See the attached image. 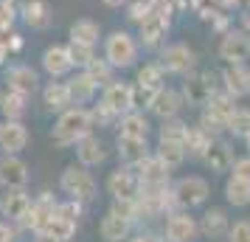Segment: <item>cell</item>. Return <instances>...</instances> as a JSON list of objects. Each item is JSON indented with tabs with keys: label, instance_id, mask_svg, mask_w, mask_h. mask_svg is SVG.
I'll use <instances>...</instances> for the list:
<instances>
[{
	"label": "cell",
	"instance_id": "cb8c5ba5",
	"mask_svg": "<svg viewBox=\"0 0 250 242\" xmlns=\"http://www.w3.org/2000/svg\"><path fill=\"white\" fill-rule=\"evenodd\" d=\"M42 68H45L51 76H65V73L73 68V59H70L68 45H51V48H45V54H42Z\"/></svg>",
	"mask_w": 250,
	"mask_h": 242
},
{
	"label": "cell",
	"instance_id": "7a4b0ae2",
	"mask_svg": "<svg viewBox=\"0 0 250 242\" xmlns=\"http://www.w3.org/2000/svg\"><path fill=\"white\" fill-rule=\"evenodd\" d=\"M87 132H93L90 110H84V107H68V110L59 113V121H57V127H54V132H51V141L57 147H70L79 138H84Z\"/></svg>",
	"mask_w": 250,
	"mask_h": 242
},
{
	"label": "cell",
	"instance_id": "7402d4cb",
	"mask_svg": "<svg viewBox=\"0 0 250 242\" xmlns=\"http://www.w3.org/2000/svg\"><path fill=\"white\" fill-rule=\"evenodd\" d=\"M228 228H230V220H228L225 208H208L200 220V237L205 240H222L228 237Z\"/></svg>",
	"mask_w": 250,
	"mask_h": 242
},
{
	"label": "cell",
	"instance_id": "52a82bcc",
	"mask_svg": "<svg viewBox=\"0 0 250 242\" xmlns=\"http://www.w3.org/2000/svg\"><path fill=\"white\" fill-rule=\"evenodd\" d=\"M166 242H197L200 240V222L188 214V211H171L166 220V231H163Z\"/></svg>",
	"mask_w": 250,
	"mask_h": 242
},
{
	"label": "cell",
	"instance_id": "7bdbcfd3",
	"mask_svg": "<svg viewBox=\"0 0 250 242\" xmlns=\"http://www.w3.org/2000/svg\"><path fill=\"white\" fill-rule=\"evenodd\" d=\"M228 242H250V220H236L228 228Z\"/></svg>",
	"mask_w": 250,
	"mask_h": 242
},
{
	"label": "cell",
	"instance_id": "30bf717a",
	"mask_svg": "<svg viewBox=\"0 0 250 242\" xmlns=\"http://www.w3.org/2000/svg\"><path fill=\"white\" fill-rule=\"evenodd\" d=\"M183 102L191 104V107H205L208 99L214 96V85H211V76L208 73H186V82H183Z\"/></svg>",
	"mask_w": 250,
	"mask_h": 242
},
{
	"label": "cell",
	"instance_id": "7dc6e473",
	"mask_svg": "<svg viewBox=\"0 0 250 242\" xmlns=\"http://www.w3.org/2000/svg\"><path fill=\"white\" fill-rule=\"evenodd\" d=\"M149 12H152V6H149V3H141V0H138L135 6L129 9V17H132V20H138V23H141V20H144V17H146Z\"/></svg>",
	"mask_w": 250,
	"mask_h": 242
},
{
	"label": "cell",
	"instance_id": "d6986e66",
	"mask_svg": "<svg viewBox=\"0 0 250 242\" xmlns=\"http://www.w3.org/2000/svg\"><path fill=\"white\" fill-rule=\"evenodd\" d=\"M25 144H28V130L23 121H3L0 124V150L3 152L17 155L20 150H25Z\"/></svg>",
	"mask_w": 250,
	"mask_h": 242
},
{
	"label": "cell",
	"instance_id": "8992f818",
	"mask_svg": "<svg viewBox=\"0 0 250 242\" xmlns=\"http://www.w3.org/2000/svg\"><path fill=\"white\" fill-rule=\"evenodd\" d=\"M107 192L113 195V200L135 203L138 195H141V180H138L135 169H129V166H118L115 172H110V177H107Z\"/></svg>",
	"mask_w": 250,
	"mask_h": 242
},
{
	"label": "cell",
	"instance_id": "816d5d0a",
	"mask_svg": "<svg viewBox=\"0 0 250 242\" xmlns=\"http://www.w3.org/2000/svg\"><path fill=\"white\" fill-rule=\"evenodd\" d=\"M245 144H248V150H250V135H248V138H245Z\"/></svg>",
	"mask_w": 250,
	"mask_h": 242
},
{
	"label": "cell",
	"instance_id": "5bb4252c",
	"mask_svg": "<svg viewBox=\"0 0 250 242\" xmlns=\"http://www.w3.org/2000/svg\"><path fill=\"white\" fill-rule=\"evenodd\" d=\"M102 107L110 110L115 118H121L124 113L132 110V96H129V85L124 82H110L104 88V96H102Z\"/></svg>",
	"mask_w": 250,
	"mask_h": 242
},
{
	"label": "cell",
	"instance_id": "83f0119b",
	"mask_svg": "<svg viewBox=\"0 0 250 242\" xmlns=\"http://www.w3.org/2000/svg\"><path fill=\"white\" fill-rule=\"evenodd\" d=\"M208 144H211V135L205 132L200 124H194V127L186 130V138H183V147H186V155L188 158H200L203 161L205 150H208Z\"/></svg>",
	"mask_w": 250,
	"mask_h": 242
},
{
	"label": "cell",
	"instance_id": "9c48e42d",
	"mask_svg": "<svg viewBox=\"0 0 250 242\" xmlns=\"http://www.w3.org/2000/svg\"><path fill=\"white\" fill-rule=\"evenodd\" d=\"M28 208H31V197L25 189H3V195H0V217L3 220L20 225L28 214Z\"/></svg>",
	"mask_w": 250,
	"mask_h": 242
},
{
	"label": "cell",
	"instance_id": "44dd1931",
	"mask_svg": "<svg viewBox=\"0 0 250 242\" xmlns=\"http://www.w3.org/2000/svg\"><path fill=\"white\" fill-rule=\"evenodd\" d=\"M76 158H79L82 166H99V163H104V158H107V150H104V141L96 138L93 132H87L84 138L76 141Z\"/></svg>",
	"mask_w": 250,
	"mask_h": 242
},
{
	"label": "cell",
	"instance_id": "ab89813d",
	"mask_svg": "<svg viewBox=\"0 0 250 242\" xmlns=\"http://www.w3.org/2000/svg\"><path fill=\"white\" fill-rule=\"evenodd\" d=\"M155 88H146V85H132L129 88V96H132V110H141V107H149L152 104V99H155Z\"/></svg>",
	"mask_w": 250,
	"mask_h": 242
},
{
	"label": "cell",
	"instance_id": "f1b7e54d",
	"mask_svg": "<svg viewBox=\"0 0 250 242\" xmlns=\"http://www.w3.org/2000/svg\"><path fill=\"white\" fill-rule=\"evenodd\" d=\"M155 158L166 163L169 169L174 166H180L186 161V147H183V141H169V138H158V150H155Z\"/></svg>",
	"mask_w": 250,
	"mask_h": 242
},
{
	"label": "cell",
	"instance_id": "2e32d148",
	"mask_svg": "<svg viewBox=\"0 0 250 242\" xmlns=\"http://www.w3.org/2000/svg\"><path fill=\"white\" fill-rule=\"evenodd\" d=\"M135 175H138V180H141V189L169 186V166L160 161V158H155V155H149L144 163H138Z\"/></svg>",
	"mask_w": 250,
	"mask_h": 242
},
{
	"label": "cell",
	"instance_id": "e575fe53",
	"mask_svg": "<svg viewBox=\"0 0 250 242\" xmlns=\"http://www.w3.org/2000/svg\"><path fill=\"white\" fill-rule=\"evenodd\" d=\"M225 200L236 208L250 206V183L242 180V177H236V175H230L228 183H225Z\"/></svg>",
	"mask_w": 250,
	"mask_h": 242
},
{
	"label": "cell",
	"instance_id": "8d00e7d4",
	"mask_svg": "<svg viewBox=\"0 0 250 242\" xmlns=\"http://www.w3.org/2000/svg\"><path fill=\"white\" fill-rule=\"evenodd\" d=\"M225 130L233 138H248L250 135V110L248 107H236V110L230 113V118H228Z\"/></svg>",
	"mask_w": 250,
	"mask_h": 242
},
{
	"label": "cell",
	"instance_id": "ba28073f",
	"mask_svg": "<svg viewBox=\"0 0 250 242\" xmlns=\"http://www.w3.org/2000/svg\"><path fill=\"white\" fill-rule=\"evenodd\" d=\"M194 65H197V54H194V48H188L186 43H174L163 51V57H160V68L169 70V73H191Z\"/></svg>",
	"mask_w": 250,
	"mask_h": 242
},
{
	"label": "cell",
	"instance_id": "3957f363",
	"mask_svg": "<svg viewBox=\"0 0 250 242\" xmlns=\"http://www.w3.org/2000/svg\"><path fill=\"white\" fill-rule=\"evenodd\" d=\"M59 189L68 195V200H76L82 206L93 203L96 195H99V186L93 180V175L87 172V166H82V163L79 166H76V163L65 166V172L59 177Z\"/></svg>",
	"mask_w": 250,
	"mask_h": 242
},
{
	"label": "cell",
	"instance_id": "4dcf8cb0",
	"mask_svg": "<svg viewBox=\"0 0 250 242\" xmlns=\"http://www.w3.org/2000/svg\"><path fill=\"white\" fill-rule=\"evenodd\" d=\"M121 135H129V138H146L149 135V118L138 110H129V113L121 115Z\"/></svg>",
	"mask_w": 250,
	"mask_h": 242
},
{
	"label": "cell",
	"instance_id": "f5cc1de1",
	"mask_svg": "<svg viewBox=\"0 0 250 242\" xmlns=\"http://www.w3.org/2000/svg\"><path fill=\"white\" fill-rule=\"evenodd\" d=\"M0 99H3V93H0Z\"/></svg>",
	"mask_w": 250,
	"mask_h": 242
},
{
	"label": "cell",
	"instance_id": "681fc988",
	"mask_svg": "<svg viewBox=\"0 0 250 242\" xmlns=\"http://www.w3.org/2000/svg\"><path fill=\"white\" fill-rule=\"evenodd\" d=\"M104 6H110V9H118V6H124L126 0H102Z\"/></svg>",
	"mask_w": 250,
	"mask_h": 242
},
{
	"label": "cell",
	"instance_id": "9a60e30c",
	"mask_svg": "<svg viewBox=\"0 0 250 242\" xmlns=\"http://www.w3.org/2000/svg\"><path fill=\"white\" fill-rule=\"evenodd\" d=\"M233 161H236V158H233V147L222 138H211V144H208V150H205V155H203L205 166H208L211 172L222 175L233 166Z\"/></svg>",
	"mask_w": 250,
	"mask_h": 242
},
{
	"label": "cell",
	"instance_id": "d590c367",
	"mask_svg": "<svg viewBox=\"0 0 250 242\" xmlns=\"http://www.w3.org/2000/svg\"><path fill=\"white\" fill-rule=\"evenodd\" d=\"M70 43H82V45H96L99 43V25L93 20H76L70 25Z\"/></svg>",
	"mask_w": 250,
	"mask_h": 242
},
{
	"label": "cell",
	"instance_id": "4fadbf2b",
	"mask_svg": "<svg viewBox=\"0 0 250 242\" xmlns=\"http://www.w3.org/2000/svg\"><path fill=\"white\" fill-rule=\"evenodd\" d=\"M57 200L51 197V192H42V195L37 197V200H31V208H28V214H25V220L20 222L23 228H28V231H42L45 228V222L51 220V214L57 211Z\"/></svg>",
	"mask_w": 250,
	"mask_h": 242
},
{
	"label": "cell",
	"instance_id": "bcb514c9",
	"mask_svg": "<svg viewBox=\"0 0 250 242\" xmlns=\"http://www.w3.org/2000/svg\"><path fill=\"white\" fill-rule=\"evenodd\" d=\"M230 169H233V175H236V177H242V180H248V183H250V155H248V158H239V161H233V166H230Z\"/></svg>",
	"mask_w": 250,
	"mask_h": 242
},
{
	"label": "cell",
	"instance_id": "603a6c76",
	"mask_svg": "<svg viewBox=\"0 0 250 242\" xmlns=\"http://www.w3.org/2000/svg\"><path fill=\"white\" fill-rule=\"evenodd\" d=\"M166 28H169V17L163 12H152L141 20V43L144 45H158L160 40L166 37Z\"/></svg>",
	"mask_w": 250,
	"mask_h": 242
},
{
	"label": "cell",
	"instance_id": "b9f144b4",
	"mask_svg": "<svg viewBox=\"0 0 250 242\" xmlns=\"http://www.w3.org/2000/svg\"><path fill=\"white\" fill-rule=\"evenodd\" d=\"M70 51V59H73V65H82V68H87L93 59V45H82V43H70L68 45Z\"/></svg>",
	"mask_w": 250,
	"mask_h": 242
},
{
	"label": "cell",
	"instance_id": "c3c4849f",
	"mask_svg": "<svg viewBox=\"0 0 250 242\" xmlns=\"http://www.w3.org/2000/svg\"><path fill=\"white\" fill-rule=\"evenodd\" d=\"M34 242H62V240L51 237V234H45V231H37V234H34Z\"/></svg>",
	"mask_w": 250,
	"mask_h": 242
},
{
	"label": "cell",
	"instance_id": "1f68e13d",
	"mask_svg": "<svg viewBox=\"0 0 250 242\" xmlns=\"http://www.w3.org/2000/svg\"><path fill=\"white\" fill-rule=\"evenodd\" d=\"M76 225H79V222H73V220H68L65 214L54 211L42 231L51 234V237H57V240H62V242H70V240H73V234H76Z\"/></svg>",
	"mask_w": 250,
	"mask_h": 242
},
{
	"label": "cell",
	"instance_id": "ee69618b",
	"mask_svg": "<svg viewBox=\"0 0 250 242\" xmlns=\"http://www.w3.org/2000/svg\"><path fill=\"white\" fill-rule=\"evenodd\" d=\"M194 9H197V14H200L203 20L216 17V3L214 0H194Z\"/></svg>",
	"mask_w": 250,
	"mask_h": 242
},
{
	"label": "cell",
	"instance_id": "f35d334b",
	"mask_svg": "<svg viewBox=\"0 0 250 242\" xmlns=\"http://www.w3.org/2000/svg\"><path fill=\"white\" fill-rule=\"evenodd\" d=\"M138 85H146V88L160 90L163 88V68H160V62L158 65H144L138 70Z\"/></svg>",
	"mask_w": 250,
	"mask_h": 242
},
{
	"label": "cell",
	"instance_id": "60d3db41",
	"mask_svg": "<svg viewBox=\"0 0 250 242\" xmlns=\"http://www.w3.org/2000/svg\"><path fill=\"white\" fill-rule=\"evenodd\" d=\"M186 130H188L186 121H180V118H166V121H163V127H160V138L183 141V138H186Z\"/></svg>",
	"mask_w": 250,
	"mask_h": 242
},
{
	"label": "cell",
	"instance_id": "8fae6325",
	"mask_svg": "<svg viewBox=\"0 0 250 242\" xmlns=\"http://www.w3.org/2000/svg\"><path fill=\"white\" fill-rule=\"evenodd\" d=\"M219 57L228 59V65H245V59H250V34L228 31L219 43Z\"/></svg>",
	"mask_w": 250,
	"mask_h": 242
},
{
	"label": "cell",
	"instance_id": "277c9868",
	"mask_svg": "<svg viewBox=\"0 0 250 242\" xmlns=\"http://www.w3.org/2000/svg\"><path fill=\"white\" fill-rule=\"evenodd\" d=\"M211 195V186L205 177L200 175H186L177 183L171 186V197H174V206L183 208V211H191V208H200Z\"/></svg>",
	"mask_w": 250,
	"mask_h": 242
},
{
	"label": "cell",
	"instance_id": "e0dca14e",
	"mask_svg": "<svg viewBox=\"0 0 250 242\" xmlns=\"http://www.w3.org/2000/svg\"><path fill=\"white\" fill-rule=\"evenodd\" d=\"M118 161L135 169L138 163H144L149 158V144L146 138H129V135H118Z\"/></svg>",
	"mask_w": 250,
	"mask_h": 242
},
{
	"label": "cell",
	"instance_id": "6da1fadb",
	"mask_svg": "<svg viewBox=\"0 0 250 242\" xmlns=\"http://www.w3.org/2000/svg\"><path fill=\"white\" fill-rule=\"evenodd\" d=\"M141 217L138 214V206L135 203H121V200H115L110 211L102 217L99 222V234H102L104 242H126V237L132 234V225H135V220Z\"/></svg>",
	"mask_w": 250,
	"mask_h": 242
},
{
	"label": "cell",
	"instance_id": "74e56055",
	"mask_svg": "<svg viewBox=\"0 0 250 242\" xmlns=\"http://www.w3.org/2000/svg\"><path fill=\"white\" fill-rule=\"evenodd\" d=\"M84 70L93 76V82H96L99 88H107V85L113 82V65H110L107 59H93Z\"/></svg>",
	"mask_w": 250,
	"mask_h": 242
},
{
	"label": "cell",
	"instance_id": "ffe728a7",
	"mask_svg": "<svg viewBox=\"0 0 250 242\" xmlns=\"http://www.w3.org/2000/svg\"><path fill=\"white\" fill-rule=\"evenodd\" d=\"M222 88L233 99L248 96L250 93V68H245V65H228L222 70Z\"/></svg>",
	"mask_w": 250,
	"mask_h": 242
},
{
	"label": "cell",
	"instance_id": "d6a6232c",
	"mask_svg": "<svg viewBox=\"0 0 250 242\" xmlns=\"http://www.w3.org/2000/svg\"><path fill=\"white\" fill-rule=\"evenodd\" d=\"M233 110H236L233 107V96H228V93H214L208 99V104H205V113L211 115V118H216L219 124H228V118H230Z\"/></svg>",
	"mask_w": 250,
	"mask_h": 242
},
{
	"label": "cell",
	"instance_id": "4316f807",
	"mask_svg": "<svg viewBox=\"0 0 250 242\" xmlns=\"http://www.w3.org/2000/svg\"><path fill=\"white\" fill-rule=\"evenodd\" d=\"M42 102H45V107L48 110H54V113H62V110L73 107L65 82H48L45 90H42Z\"/></svg>",
	"mask_w": 250,
	"mask_h": 242
},
{
	"label": "cell",
	"instance_id": "7c38bea8",
	"mask_svg": "<svg viewBox=\"0 0 250 242\" xmlns=\"http://www.w3.org/2000/svg\"><path fill=\"white\" fill-rule=\"evenodd\" d=\"M28 183V166L23 158L3 152L0 158V186L3 189H25Z\"/></svg>",
	"mask_w": 250,
	"mask_h": 242
},
{
	"label": "cell",
	"instance_id": "f907efd6",
	"mask_svg": "<svg viewBox=\"0 0 250 242\" xmlns=\"http://www.w3.org/2000/svg\"><path fill=\"white\" fill-rule=\"evenodd\" d=\"M242 23H245V31H248V34H250V12L245 14V17H242Z\"/></svg>",
	"mask_w": 250,
	"mask_h": 242
},
{
	"label": "cell",
	"instance_id": "d4e9b609",
	"mask_svg": "<svg viewBox=\"0 0 250 242\" xmlns=\"http://www.w3.org/2000/svg\"><path fill=\"white\" fill-rule=\"evenodd\" d=\"M6 82H9V90H17L23 93V96H31V93L37 90V70H31L28 65H14V68H9V73H6Z\"/></svg>",
	"mask_w": 250,
	"mask_h": 242
},
{
	"label": "cell",
	"instance_id": "836d02e7",
	"mask_svg": "<svg viewBox=\"0 0 250 242\" xmlns=\"http://www.w3.org/2000/svg\"><path fill=\"white\" fill-rule=\"evenodd\" d=\"M25 102H28V96H23V93L17 90H9L3 93V99H0V110H3V115H6V121H20L25 115Z\"/></svg>",
	"mask_w": 250,
	"mask_h": 242
},
{
	"label": "cell",
	"instance_id": "5b68a950",
	"mask_svg": "<svg viewBox=\"0 0 250 242\" xmlns=\"http://www.w3.org/2000/svg\"><path fill=\"white\" fill-rule=\"evenodd\" d=\"M104 59L113 68H129L138 59V43L126 31H113L104 43Z\"/></svg>",
	"mask_w": 250,
	"mask_h": 242
},
{
	"label": "cell",
	"instance_id": "f6af8a7d",
	"mask_svg": "<svg viewBox=\"0 0 250 242\" xmlns=\"http://www.w3.org/2000/svg\"><path fill=\"white\" fill-rule=\"evenodd\" d=\"M17 237H20V231L14 228V222L0 220V242H17Z\"/></svg>",
	"mask_w": 250,
	"mask_h": 242
},
{
	"label": "cell",
	"instance_id": "f546056e",
	"mask_svg": "<svg viewBox=\"0 0 250 242\" xmlns=\"http://www.w3.org/2000/svg\"><path fill=\"white\" fill-rule=\"evenodd\" d=\"M23 17L31 28H45L51 23V9L45 0H25L23 3Z\"/></svg>",
	"mask_w": 250,
	"mask_h": 242
},
{
	"label": "cell",
	"instance_id": "484cf974",
	"mask_svg": "<svg viewBox=\"0 0 250 242\" xmlns=\"http://www.w3.org/2000/svg\"><path fill=\"white\" fill-rule=\"evenodd\" d=\"M65 85H68V93H70V102L73 104L90 102L93 96H96V90H99V85L93 82V76L87 73V70H82V73H76V76H70Z\"/></svg>",
	"mask_w": 250,
	"mask_h": 242
},
{
	"label": "cell",
	"instance_id": "ac0fdd59",
	"mask_svg": "<svg viewBox=\"0 0 250 242\" xmlns=\"http://www.w3.org/2000/svg\"><path fill=\"white\" fill-rule=\"evenodd\" d=\"M183 96L177 90H171V88H160L158 93H155V99H152V104H149V110L158 115V118H177L183 110Z\"/></svg>",
	"mask_w": 250,
	"mask_h": 242
}]
</instances>
